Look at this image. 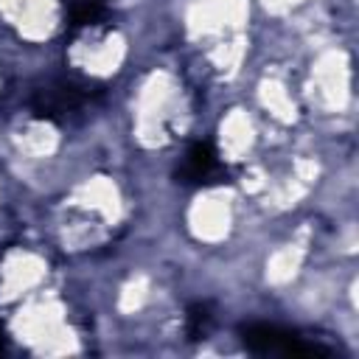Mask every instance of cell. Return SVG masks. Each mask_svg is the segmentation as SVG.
Returning <instances> with one entry per match:
<instances>
[{"mask_svg":"<svg viewBox=\"0 0 359 359\" xmlns=\"http://www.w3.org/2000/svg\"><path fill=\"white\" fill-rule=\"evenodd\" d=\"M208 323H210V309H208V303H194V306L188 309V314H185V334H188L191 339H199V337H205Z\"/></svg>","mask_w":359,"mask_h":359,"instance_id":"obj_5","label":"cell"},{"mask_svg":"<svg viewBox=\"0 0 359 359\" xmlns=\"http://www.w3.org/2000/svg\"><path fill=\"white\" fill-rule=\"evenodd\" d=\"M87 98H90V90H84L81 84L56 79V81H48L45 87H39L31 95V109H34L36 118L62 121L65 115L76 112Z\"/></svg>","mask_w":359,"mask_h":359,"instance_id":"obj_2","label":"cell"},{"mask_svg":"<svg viewBox=\"0 0 359 359\" xmlns=\"http://www.w3.org/2000/svg\"><path fill=\"white\" fill-rule=\"evenodd\" d=\"M67 8V22L70 28H84V25H93L104 17V0H67L65 3Z\"/></svg>","mask_w":359,"mask_h":359,"instance_id":"obj_4","label":"cell"},{"mask_svg":"<svg viewBox=\"0 0 359 359\" xmlns=\"http://www.w3.org/2000/svg\"><path fill=\"white\" fill-rule=\"evenodd\" d=\"M0 351H3V334H0Z\"/></svg>","mask_w":359,"mask_h":359,"instance_id":"obj_6","label":"cell"},{"mask_svg":"<svg viewBox=\"0 0 359 359\" xmlns=\"http://www.w3.org/2000/svg\"><path fill=\"white\" fill-rule=\"evenodd\" d=\"M227 177V168L219 163V154L210 140H199L188 149L182 168L177 171V180L185 185H208V182H222Z\"/></svg>","mask_w":359,"mask_h":359,"instance_id":"obj_3","label":"cell"},{"mask_svg":"<svg viewBox=\"0 0 359 359\" xmlns=\"http://www.w3.org/2000/svg\"><path fill=\"white\" fill-rule=\"evenodd\" d=\"M241 342L252 353L264 356H289V359H314V356H331V351L320 342H311L300 337L297 331H286L280 325L269 323H250L241 328Z\"/></svg>","mask_w":359,"mask_h":359,"instance_id":"obj_1","label":"cell"}]
</instances>
